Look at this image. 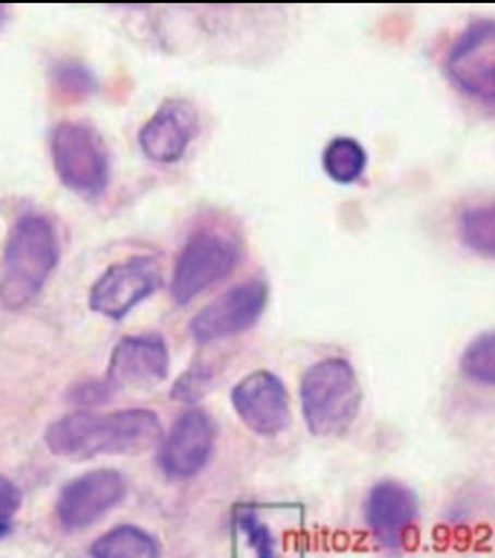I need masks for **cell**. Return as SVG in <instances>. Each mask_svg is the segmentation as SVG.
I'll list each match as a JSON object with an SVG mask.
<instances>
[{
	"label": "cell",
	"mask_w": 495,
	"mask_h": 558,
	"mask_svg": "<svg viewBox=\"0 0 495 558\" xmlns=\"http://www.w3.org/2000/svg\"><path fill=\"white\" fill-rule=\"evenodd\" d=\"M162 438L159 416L150 410H124L111 414L76 412L50 424L46 444L58 458L85 461L96 456H136Z\"/></svg>",
	"instance_id": "6da1fadb"
},
{
	"label": "cell",
	"mask_w": 495,
	"mask_h": 558,
	"mask_svg": "<svg viewBox=\"0 0 495 558\" xmlns=\"http://www.w3.org/2000/svg\"><path fill=\"white\" fill-rule=\"evenodd\" d=\"M61 257L57 228L46 216H20L8 233L0 265V302L25 308L37 298Z\"/></svg>",
	"instance_id": "7a4b0ae2"
},
{
	"label": "cell",
	"mask_w": 495,
	"mask_h": 558,
	"mask_svg": "<svg viewBox=\"0 0 495 558\" xmlns=\"http://www.w3.org/2000/svg\"><path fill=\"white\" fill-rule=\"evenodd\" d=\"M301 410L306 427L319 438H337L359 415V376L343 357H326L306 368L301 379Z\"/></svg>",
	"instance_id": "3957f363"
},
{
	"label": "cell",
	"mask_w": 495,
	"mask_h": 558,
	"mask_svg": "<svg viewBox=\"0 0 495 558\" xmlns=\"http://www.w3.org/2000/svg\"><path fill=\"white\" fill-rule=\"evenodd\" d=\"M233 558H305L297 506L242 502L236 507Z\"/></svg>",
	"instance_id": "277c9868"
},
{
	"label": "cell",
	"mask_w": 495,
	"mask_h": 558,
	"mask_svg": "<svg viewBox=\"0 0 495 558\" xmlns=\"http://www.w3.org/2000/svg\"><path fill=\"white\" fill-rule=\"evenodd\" d=\"M50 156L62 186L84 198L104 195L111 182V157L104 137L82 123L58 124L50 135Z\"/></svg>",
	"instance_id": "5b68a950"
},
{
	"label": "cell",
	"mask_w": 495,
	"mask_h": 558,
	"mask_svg": "<svg viewBox=\"0 0 495 558\" xmlns=\"http://www.w3.org/2000/svg\"><path fill=\"white\" fill-rule=\"evenodd\" d=\"M241 260V245L233 235L216 228L195 231L177 257L171 278L176 304H191L195 298L230 277Z\"/></svg>",
	"instance_id": "8992f818"
},
{
	"label": "cell",
	"mask_w": 495,
	"mask_h": 558,
	"mask_svg": "<svg viewBox=\"0 0 495 558\" xmlns=\"http://www.w3.org/2000/svg\"><path fill=\"white\" fill-rule=\"evenodd\" d=\"M446 73L455 88L479 104L495 106V20L471 22L450 46Z\"/></svg>",
	"instance_id": "52a82bcc"
},
{
	"label": "cell",
	"mask_w": 495,
	"mask_h": 558,
	"mask_svg": "<svg viewBox=\"0 0 495 558\" xmlns=\"http://www.w3.org/2000/svg\"><path fill=\"white\" fill-rule=\"evenodd\" d=\"M267 302L269 286L265 279H246L195 314L190 325L191 336L200 344L239 336L258 324Z\"/></svg>",
	"instance_id": "ba28073f"
},
{
	"label": "cell",
	"mask_w": 495,
	"mask_h": 558,
	"mask_svg": "<svg viewBox=\"0 0 495 558\" xmlns=\"http://www.w3.org/2000/svg\"><path fill=\"white\" fill-rule=\"evenodd\" d=\"M164 284L159 263L152 257H132L109 266L89 290L92 312L123 320L135 306Z\"/></svg>",
	"instance_id": "9c48e42d"
},
{
	"label": "cell",
	"mask_w": 495,
	"mask_h": 558,
	"mask_svg": "<svg viewBox=\"0 0 495 558\" xmlns=\"http://www.w3.org/2000/svg\"><path fill=\"white\" fill-rule=\"evenodd\" d=\"M170 375V352L159 333H137L118 341L106 380L113 390L147 391Z\"/></svg>",
	"instance_id": "30bf717a"
},
{
	"label": "cell",
	"mask_w": 495,
	"mask_h": 558,
	"mask_svg": "<svg viewBox=\"0 0 495 558\" xmlns=\"http://www.w3.org/2000/svg\"><path fill=\"white\" fill-rule=\"evenodd\" d=\"M231 403L247 430L255 435L273 438L289 427V392L274 373L257 371L243 377L231 390Z\"/></svg>",
	"instance_id": "8fae6325"
},
{
	"label": "cell",
	"mask_w": 495,
	"mask_h": 558,
	"mask_svg": "<svg viewBox=\"0 0 495 558\" xmlns=\"http://www.w3.org/2000/svg\"><path fill=\"white\" fill-rule=\"evenodd\" d=\"M364 518L369 532L381 548L400 551L410 544L418 526V497L403 483L381 482L367 495Z\"/></svg>",
	"instance_id": "7c38bea8"
},
{
	"label": "cell",
	"mask_w": 495,
	"mask_h": 558,
	"mask_svg": "<svg viewBox=\"0 0 495 558\" xmlns=\"http://www.w3.org/2000/svg\"><path fill=\"white\" fill-rule=\"evenodd\" d=\"M125 481L116 470H94L62 487L57 502L59 524L65 530L88 529L120 505Z\"/></svg>",
	"instance_id": "4fadbf2b"
},
{
	"label": "cell",
	"mask_w": 495,
	"mask_h": 558,
	"mask_svg": "<svg viewBox=\"0 0 495 558\" xmlns=\"http://www.w3.org/2000/svg\"><path fill=\"white\" fill-rule=\"evenodd\" d=\"M200 133L198 111L184 98H170L159 106L155 116L137 135L141 151L152 162H179Z\"/></svg>",
	"instance_id": "5bb4252c"
},
{
	"label": "cell",
	"mask_w": 495,
	"mask_h": 558,
	"mask_svg": "<svg viewBox=\"0 0 495 558\" xmlns=\"http://www.w3.org/2000/svg\"><path fill=\"white\" fill-rule=\"evenodd\" d=\"M215 427L202 410L183 412L165 436L159 450L160 470L174 481H186L209 462Z\"/></svg>",
	"instance_id": "9a60e30c"
},
{
	"label": "cell",
	"mask_w": 495,
	"mask_h": 558,
	"mask_svg": "<svg viewBox=\"0 0 495 558\" xmlns=\"http://www.w3.org/2000/svg\"><path fill=\"white\" fill-rule=\"evenodd\" d=\"M93 558H159L160 546L155 537L140 526H113L92 546Z\"/></svg>",
	"instance_id": "2e32d148"
},
{
	"label": "cell",
	"mask_w": 495,
	"mask_h": 558,
	"mask_svg": "<svg viewBox=\"0 0 495 558\" xmlns=\"http://www.w3.org/2000/svg\"><path fill=\"white\" fill-rule=\"evenodd\" d=\"M367 160V153L359 141L349 136H337L326 145L322 167L333 182L351 184L364 174Z\"/></svg>",
	"instance_id": "e0dca14e"
},
{
	"label": "cell",
	"mask_w": 495,
	"mask_h": 558,
	"mask_svg": "<svg viewBox=\"0 0 495 558\" xmlns=\"http://www.w3.org/2000/svg\"><path fill=\"white\" fill-rule=\"evenodd\" d=\"M458 231L471 253L495 262V202L466 208L459 216Z\"/></svg>",
	"instance_id": "ac0fdd59"
},
{
	"label": "cell",
	"mask_w": 495,
	"mask_h": 558,
	"mask_svg": "<svg viewBox=\"0 0 495 558\" xmlns=\"http://www.w3.org/2000/svg\"><path fill=\"white\" fill-rule=\"evenodd\" d=\"M461 368L471 383L495 387V331L483 332L467 345Z\"/></svg>",
	"instance_id": "d6986e66"
},
{
	"label": "cell",
	"mask_w": 495,
	"mask_h": 558,
	"mask_svg": "<svg viewBox=\"0 0 495 558\" xmlns=\"http://www.w3.org/2000/svg\"><path fill=\"white\" fill-rule=\"evenodd\" d=\"M53 88L62 97L77 98L88 97L96 89L97 82L88 66L81 62L65 61L53 70Z\"/></svg>",
	"instance_id": "ffe728a7"
},
{
	"label": "cell",
	"mask_w": 495,
	"mask_h": 558,
	"mask_svg": "<svg viewBox=\"0 0 495 558\" xmlns=\"http://www.w3.org/2000/svg\"><path fill=\"white\" fill-rule=\"evenodd\" d=\"M212 384L214 371L207 365H194L172 385L171 397L177 402L195 403L209 392Z\"/></svg>",
	"instance_id": "44dd1931"
},
{
	"label": "cell",
	"mask_w": 495,
	"mask_h": 558,
	"mask_svg": "<svg viewBox=\"0 0 495 558\" xmlns=\"http://www.w3.org/2000/svg\"><path fill=\"white\" fill-rule=\"evenodd\" d=\"M116 391L108 380H88V383L77 385L72 392V400L74 403L86 404V407H94V404L105 403L106 400L111 399L112 392Z\"/></svg>",
	"instance_id": "7402d4cb"
},
{
	"label": "cell",
	"mask_w": 495,
	"mask_h": 558,
	"mask_svg": "<svg viewBox=\"0 0 495 558\" xmlns=\"http://www.w3.org/2000/svg\"><path fill=\"white\" fill-rule=\"evenodd\" d=\"M22 506V493L10 478L0 475V525H11V518Z\"/></svg>",
	"instance_id": "603a6c76"
},
{
	"label": "cell",
	"mask_w": 495,
	"mask_h": 558,
	"mask_svg": "<svg viewBox=\"0 0 495 558\" xmlns=\"http://www.w3.org/2000/svg\"><path fill=\"white\" fill-rule=\"evenodd\" d=\"M11 532V525H0V539Z\"/></svg>",
	"instance_id": "cb8c5ba5"
},
{
	"label": "cell",
	"mask_w": 495,
	"mask_h": 558,
	"mask_svg": "<svg viewBox=\"0 0 495 558\" xmlns=\"http://www.w3.org/2000/svg\"><path fill=\"white\" fill-rule=\"evenodd\" d=\"M3 19H5V7L0 5V25H2Z\"/></svg>",
	"instance_id": "d4e9b609"
}]
</instances>
